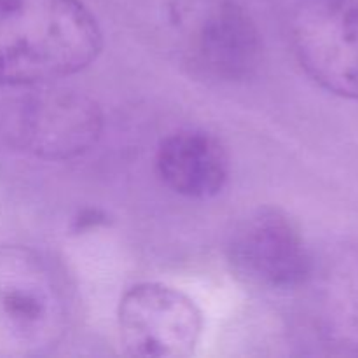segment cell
I'll use <instances>...</instances> for the list:
<instances>
[{
  "mask_svg": "<svg viewBox=\"0 0 358 358\" xmlns=\"http://www.w3.org/2000/svg\"><path fill=\"white\" fill-rule=\"evenodd\" d=\"M156 170L164 185L191 199L219 194L229 178V156L217 136L203 129H180L161 140Z\"/></svg>",
  "mask_w": 358,
  "mask_h": 358,
  "instance_id": "ba28073f",
  "label": "cell"
},
{
  "mask_svg": "<svg viewBox=\"0 0 358 358\" xmlns=\"http://www.w3.org/2000/svg\"><path fill=\"white\" fill-rule=\"evenodd\" d=\"M322 329L332 341L358 345V259H339L322 280Z\"/></svg>",
  "mask_w": 358,
  "mask_h": 358,
  "instance_id": "9c48e42d",
  "label": "cell"
},
{
  "mask_svg": "<svg viewBox=\"0 0 358 358\" xmlns=\"http://www.w3.org/2000/svg\"><path fill=\"white\" fill-rule=\"evenodd\" d=\"M101 131L100 105L69 87H42L23 98L17 108V143L45 161L83 156L96 145Z\"/></svg>",
  "mask_w": 358,
  "mask_h": 358,
  "instance_id": "52a82bcc",
  "label": "cell"
},
{
  "mask_svg": "<svg viewBox=\"0 0 358 358\" xmlns=\"http://www.w3.org/2000/svg\"><path fill=\"white\" fill-rule=\"evenodd\" d=\"M103 48L79 0H0V86H37L87 69Z\"/></svg>",
  "mask_w": 358,
  "mask_h": 358,
  "instance_id": "6da1fadb",
  "label": "cell"
},
{
  "mask_svg": "<svg viewBox=\"0 0 358 358\" xmlns=\"http://www.w3.org/2000/svg\"><path fill=\"white\" fill-rule=\"evenodd\" d=\"M72 322V290L48 255L0 247V358L51 353Z\"/></svg>",
  "mask_w": 358,
  "mask_h": 358,
  "instance_id": "7a4b0ae2",
  "label": "cell"
},
{
  "mask_svg": "<svg viewBox=\"0 0 358 358\" xmlns=\"http://www.w3.org/2000/svg\"><path fill=\"white\" fill-rule=\"evenodd\" d=\"M292 44L315 83L358 100V2L317 0L306 6L294 21Z\"/></svg>",
  "mask_w": 358,
  "mask_h": 358,
  "instance_id": "8992f818",
  "label": "cell"
},
{
  "mask_svg": "<svg viewBox=\"0 0 358 358\" xmlns=\"http://www.w3.org/2000/svg\"><path fill=\"white\" fill-rule=\"evenodd\" d=\"M226 255L238 280L266 290L306 285L315 266L299 226L278 208H259L241 219Z\"/></svg>",
  "mask_w": 358,
  "mask_h": 358,
  "instance_id": "277c9868",
  "label": "cell"
},
{
  "mask_svg": "<svg viewBox=\"0 0 358 358\" xmlns=\"http://www.w3.org/2000/svg\"><path fill=\"white\" fill-rule=\"evenodd\" d=\"M119 338L131 357L184 358L194 353L203 315L191 297L163 283H138L117 308Z\"/></svg>",
  "mask_w": 358,
  "mask_h": 358,
  "instance_id": "5b68a950",
  "label": "cell"
},
{
  "mask_svg": "<svg viewBox=\"0 0 358 358\" xmlns=\"http://www.w3.org/2000/svg\"><path fill=\"white\" fill-rule=\"evenodd\" d=\"M173 13L185 62L196 73L220 83L254 76L262 41L243 7L234 0H185Z\"/></svg>",
  "mask_w": 358,
  "mask_h": 358,
  "instance_id": "3957f363",
  "label": "cell"
}]
</instances>
